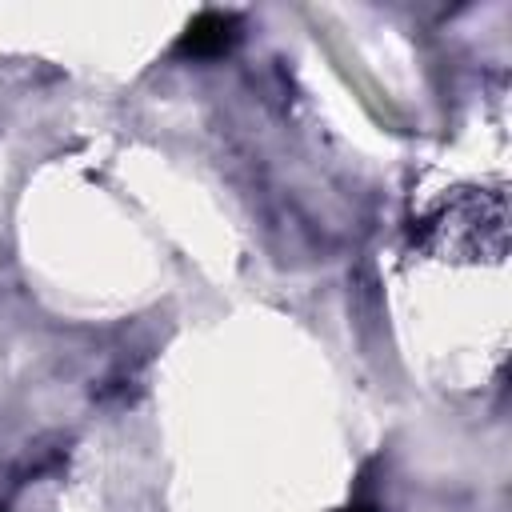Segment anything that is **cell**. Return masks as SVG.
I'll use <instances>...</instances> for the list:
<instances>
[{
    "instance_id": "1",
    "label": "cell",
    "mask_w": 512,
    "mask_h": 512,
    "mask_svg": "<svg viewBox=\"0 0 512 512\" xmlns=\"http://www.w3.org/2000/svg\"><path fill=\"white\" fill-rule=\"evenodd\" d=\"M232 44H236V16L216 12V8H204L180 32L176 52L180 56H192V60H212V56H224Z\"/></svg>"
},
{
    "instance_id": "2",
    "label": "cell",
    "mask_w": 512,
    "mask_h": 512,
    "mask_svg": "<svg viewBox=\"0 0 512 512\" xmlns=\"http://www.w3.org/2000/svg\"><path fill=\"white\" fill-rule=\"evenodd\" d=\"M340 512H376V508H360V504H352V508H340Z\"/></svg>"
}]
</instances>
